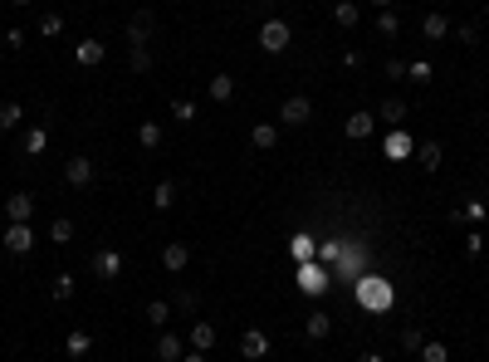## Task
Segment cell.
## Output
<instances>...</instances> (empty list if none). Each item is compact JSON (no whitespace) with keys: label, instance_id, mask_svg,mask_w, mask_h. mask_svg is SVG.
<instances>
[{"label":"cell","instance_id":"obj_14","mask_svg":"<svg viewBox=\"0 0 489 362\" xmlns=\"http://www.w3.org/2000/svg\"><path fill=\"white\" fill-rule=\"evenodd\" d=\"M333 20H338V25H343V30H352V25H357V20H362V10H357V6H352V0H338V6H333Z\"/></svg>","mask_w":489,"mask_h":362},{"label":"cell","instance_id":"obj_36","mask_svg":"<svg viewBox=\"0 0 489 362\" xmlns=\"http://www.w3.org/2000/svg\"><path fill=\"white\" fill-rule=\"evenodd\" d=\"M421 343H426V338H421L416 328H406V333H401V348H411V352H421Z\"/></svg>","mask_w":489,"mask_h":362},{"label":"cell","instance_id":"obj_5","mask_svg":"<svg viewBox=\"0 0 489 362\" xmlns=\"http://www.w3.org/2000/svg\"><path fill=\"white\" fill-rule=\"evenodd\" d=\"M93 274H98V279H118V274H123V254H118V250H98V254H93Z\"/></svg>","mask_w":489,"mask_h":362},{"label":"cell","instance_id":"obj_2","mask_svg":"<svg viewBox=\"0 0 489 362\" xmlns=\"http://www.w3.org/2000/svg\"><path fill=\"white\" fill-rule=\"evenodd\" d=\"M357 299H362V303L372 308V314H382V308L392 303V284H387V279H362Z\"/></svg>","mask_w":489,"mask_h":362},{"label":"cell","instance_id":"obj_4","mask_svg":"<svg viewBox=\"0 0 489 362\" xmlns=\"http://www.w3.org/2000/svg\"><path fill=\"white\" fill-rule=\"evenodd\" d=\"M279 118H284V128H303V123L313 118V103H308V98H289L284 108H279Z\"/></svg>","mask_w":489,"mask_h":362},{"label":"cell","instance_id":"obj_8","mask_svg":"<svg viewBox=\"0 0 489 362\" xmlns=\"http://www.w3.org/2000/svg\"><path fill=\"white\" fill-rule=\"evenodd\" d=\"M6 216H10V221H30V216H34V196H30V191H15V196L6 201Z\"/></svg>","mask_w":489,"mask_h":362},{"label":"cell","instance_id":"obj_35","mask_svg":"<svg viewBox=\"0 0 489 362\" xmlns=\"http://www.w3.org/2000/svg\"><path fill=\"white\" fill-rule=\"evenodd\" d=\"M177 308H181V314H196V294L181 289V294H177Z\"/></svg>","mask_w":489,"mask_h":362},{"label":"cell","instance_id":"obj_21","mask_svg":"<svg viewBox=\"0 0 489 362\" xmlns=\"http://www.w3.org/2000/svg\"><path fill=\"white\" fill-rule=\"evenodd\" d=\"M397 30H401V20H397L392 10H382V15H377V34H382V39H397Z\"/></svg>","mask_w":489,"mask_h":362},{"label":"cell","instance_id":"obj_40","mask_svg":"<svg viewBox=\"0 0 489 362\" xmlns=\"http://www.w3.org/2000/svg\"><path fill=\"white\" fill-rule=\"evenodd\" d=\"M186 362H201V352H191V357H186Z\"/></svg>","mask_w":489,"mask_h":362},{"label":"cell","instance_id":"obj_25","mask_svg":"<svg viewBox=\"0 0 489 362\" xmlns=\"http://www.w3.org/2000/svg\"><path fill=\"white\" fill-rule=\"evenodd\" d=\"M421 167H430V172L441 167V142H421Z\"/></svg>","mask_w":489,"mask_h":362},{"label":"cell","instance_id":"obj_38","mask_svg":"<svg viewBox=\"0 0 489 362\" xmlns=\"http://www.w3.org/2000/svg\"><path fill=\"white\" fill-rule=\"evenodd\" d=\"M357 362H382V352H362V357H357Z\"/></svg>","mask_w":489,"mask_h":362},{"label":"cell","instance_id":"obj_11","mask_svg":"<svg viewBox=\"0 0 489 362\" xmlns=\"http://www.w3.org/2000/svg\"><path fill=\"white\" fill-rule=\"evenodd\" d=\"M186 260H191L186 245H167V250H161V265H167L172 274H181V270H186Z\"/></svg>","mask_w":489,"mask_h":362},{"label":"cell","instance_id":"obj_30","mask_svg":"<svg viewBox=\"0 0 489 362\" xmlns=\"http://www.w3.org/2000/svg\"><path fill=\"white\" fill-rule=\"evenodd\" d=\"M406 79H416V83H430V64H426V59H411V64H406Z\"/></svg>","mask_w":489,"mask_h":362},{"label":"cell","instance_id":"obj_34","mask_svg":"<svg viewBox=\"0 0 489 362\" xmlns=\"http://www.w3.org/2000/svg\"><path fill=\"white\" fill-rule=\"evenodd\" d=\"M64 348H69V357H83V352H88V333H69Z\"/></svg>","mask_w":489,"mask_h":362},{"label":"cell","instance_id":"obj_24","mask_svg":"<svg viewBox=\"0 0 489 362\" xmlns=\"http://www.w3.org/2000/svg\"><path fill=\"white\" fill-rule=\"evenodd\" d=\"M401 118H406V103L401 98H387L382 103V123H401Z\"/></svg>","mask_w":489,"mask_h":362},{"label":"cell","instance_id":"obj_3","mask_svg":"<svg viewBox=\"0 0 489 362\" xmlns=\"http://www.w3.org/2000/svg\"><path fill=\"white\" fill-rule=\"evenodd\" d=\"M64 181H69L74 191H88V186H93V162H88V157H69V162H64Z\"/></svg>","mask_w":489,"mask_h":362},{"label":"cell","instance_id":"obj_20","mask_svg":"<svg viewBox=\"0 0 489 362\" xmlns=\"http://www.w3.org/2000/svg\"><path fill=\"white\" fill-rule=\"evenodd\" d=\"M348 137H372V113H352L348 118Z\"/></svg>","mask_w":489,"mask_h":362},{"label":"cell","instance_id":"obj_37","mask_svg":"<svg viewBox=\"0 0 489 362\" xmlns=\"http://www.w3.org/2000/svg\"><path fill=\"white\" fill-rule=\"evenodd\" d=\"M172 113H177L181 123H191V118H196V103H177V108H172Z\"/></svg>","mask_w":489,"mask_h":362},{"label":"cell","instance_id":"obj_13","mask_svg":"<svg viewBox=\"0 0 489 362\" xmlns=\"http://www.w3.org/2000/svg\"><path fill=\"white\" fill-rule=\"evenodd\" d=\"M250 142H255L259 152H269V147H275V142H279V128H275V123H259V128L250 132Z\"/></svg>","mask_w":489,"mask_h":362},{"label":"cell","instance_id":"obj_31","mask_svg":"<svg viewBox=\"0 0 489 362\" xmlns=\"http://www.w3.org/2000/svg\"><path fill=\"white\" fill-rule=\"evenodd\" d=\"M328 328H333L328 314H308V333H313V338H328Z\"/></svg>","mask_w":489,"mask_h":362},{"label":"cell","instance_id":"obj_26","mask_svg":"<svg viewBox=\"0 0 489 362\" xmlns=\"http://www.w3.org/2000/svg\"><path fill=\"white\" fill-rule=\"evenodd\" d=\"M128 64H132V74H147V69H152V54H147V44H132V59H128Z\"/></svg>","mask_w":489,"mask_h":362},{"label":"cell","instance_id":"obj_15","mask_svg":"<svg viewBox=\"0 0 489 362\" xmlns=\"http://www.w3.org/2000/svg\"><path fill=\"white\" fill-rule=\"evenodd\" d=\"M446 30H450L446 15H426V20H421V34H426V39H446Z\"/></svg>","mask_w":489,"mask_h":362},{"label":"cell","instance_id":"obj_17","mask_svg":"<svg viewBox=\"0 0 489 362\" xmlns=\"http://www.w3.org/2000/svg\"><path fill=\"white\" fill-rule=\"evenodd\" d=\"M191 343H196V352H210V348H215V328H210V323H196V328H191Z\"/></svg>","mask_w":489,"mask_h":362},{"label":"cell","instance_id":"obj_28","mask_svg":"<svg viewBox=\"0 0 489 362\" xmlns=\"http://www.w3.org/2000/svg\"><path fill=\"white\" fill-rule=\"evenodd\" d=\"M34 30H39L44 39H54V34H64V20H59V15H44V20H39Z\"/></svg>","mask_w":489,"mask_h":362},{"label":"cell","instance_id":"obj_18","mask_svg":"<svg viewBox=\"0 0 489 362\" xmlns=\"http://www.w3.org/2000/svg\"><path fill=\"white\" fill-rule=\"evenodd\" d=\"M157 357H161V362H177V357H181V343H177L172 333H161V338H157Z\"/></svg>","mask_w":489,"mask_h":362},{"label":"cell","instance_id":"obj_29","mask_svg":"<svg viewBox=\"0 0 489 362\" xmlns=\"http://www.w3.org/2000/svg\"><path fill=\"white\" fill-rule=\"evenodd\" d=\"M152 201H157V205H161V211H167V205H172V201H177V186H172V181H161V186H157V191H152Z\"/></svg>","mask_w":489,"mask_h":362},{"label":"cell","instance_id":"obj_10","mask_svg":"<svg viewBox=\"0 0 489 362\" xmlns=\"http://www.w3.org/2000/svg\"><path fill=\"white\" fill-rule=\"evenodd\" d=\"M74 59H79V64H88V69H93V64H103V39H83V44L74 49Z\"/></svg>","mask_w":489,"mask_h":362},{"label":"cell","instance_id":"obj_41","mask_svg":"<svg viewBox=\"0 0 489 362\" xmlns=\"http://www.w3.org/2000/svg\"><path fill=\"white\" fill-rule=\"evenodd\" d=\"M15 6H30V0H15Z\"/></svg>","mask_w":489,"mask_h":362},{"label":"cell","instance_id":"obj_27","mask_svg":"<svg viewBox=\"0 0 489 362\" xmlns=\"http://www.w3.org/2000/svg\"><path fill=\"white\" fill-rule=\"evenodd\" d=\"M44 142H49V137H44V128H30V132H25V152H30V157H39Z\"/></svg>","mask_w":489,"mask_h":362},{"label":"cell","instance_id":"obj_7","mask_svg":"<svg viewBox=\"0 0 489 362\" xmlns=\"http://www.w3.org/2000/svg\"><path fill=\"white\" fill-rule=\"evenodd\" d=\"M152 25H157L152 10H137V15L128 20V39H132V44H147V39H152Z\"/></svg>","mask_w":489,"mask_h":362},{"label":"cell","instance_id":"obj_6","mask_svg":"<svg viewBox=\"0 0 489 362\" xmlns=\"http://www.w3.org/2000/svg\"><path fill=\"white\" fill-rule=\"evenodd\" d=\"M6 245H10L15 254H30V245H34V230H30V221H10V230H6Z\"/></svg>","mask_w":489,"mask_h":362},{"label":"cell","instance_id":"obj_22","mask_svg":"<svg viewBox=\"0 0 489 362\" xmlns=\"http://www.w3.org/2000/svg\"><path fill=\"white\" fill-rule=\"evenodd\" d=\"M406 152H411V137H406V132L397 128V132L387 137V157H406Z\"/></svg>","mask_w":489,"mask_h":362},{"label":"cell","instance_id":"obj_1","mask_svg":"<svg viewBox=\"0 0 489 362\" xmlns=\"http://www.w3.org/2000/svg\"><path fill=\"white\" fill-rule=\"evenodd\" d=\"M289 39H294V30H289L284 20H264V25H259V49H269V54L289 49Z\"/></svg>","mask_w":489,"mask_h":362},{"label":"cell","instance_id":"obj_16","mask_svg":"<svg viewBox=\"0 0 489 362\" xmlns=\"http://www.w3.org/2000/svg\"><path fill=\"white\" fill-rule=\"evenodd\" d=\"M137 142H142L147 152H157V147H161V123H142V128H137Z\"/></svg>","mask_w":489,"mask_h":362},{"label":"cell","instance_id":"obj_19","mask_svg":"<svg viewBox=\"0 0 489 362\" xmlns=\"http://www.w3.org/2000/svg\"><path fill=\"white\" fill-rule=\"evenodd\" d=\"M167 319H172V303H167V299H152V303H147V323H157V328H161Z\"/></svg>","mask_w":489,"mask_h":362},{"label":"cell","instance_id":"obj_9","mask_svg":"<svg viewBox=\"0 0 489 362\" xmlns=\"http://www.w3.org/2000/svg\"><path fill=\"white\" fill-rule=\"evenodd\" d=\"M240 352H245V357H264V352H269V338H264L259 328H250V333L240 338Z\"/></svg>","mask_w":489,"mask_h":362},{"label":"cell","instance_id":"obj_23","mask_svg":"<svg viewBox=\"0 0 489 362\" xmlns=\"http://www.w3.org/2000/svg\"><path fill=\"white\" fill-rule=\"evenodd\" d=\"M421 362H450V348L446 343H421Z\"/></svg>","mask_w":489,"mask_h":362},{"label":"cell","instance_id":"obj_12","mask_svg":"<svg viewBox=\"0 0 489 362\" xmlns=\"http://www.w3.org/2000/svg\"><path fill=\"white\" fill-rule=\"evenodd\" d=\"M210 98H215V103H230V98H235V79H230V74H215V79H210Z\"/></svg>","mask_w":489,"mask_h":362},{"label":"cell","instance_id":"obj_39","mask_svg":"<svg viewBox=\"0 0 489 362\" xmlns=\"http://www.w3.org/2000/svg\"><path fill=\"white\" fill-rule=\"evenodd\" d=\"M372 6H377V10H387V6H392V0H372Z\"/></svg>","mask_w":489,"mask_h":362},{"label":"cell","instance_id":"obj_32","mask_svg":"<svg viewBox=\"0 0 489 362\" xmlns=\"http://www.w3.org/2000/svg\"><path fill=\"white\" fill-rule=\"evenodd\" d=\"M49 240H59V245L74 240V221H54V225H49Z\"/></svg>","mask_w":489,"mask_h":362},{"label":"cell","instance_id":"obj_33","mask_svg":"<svg viewBox=\"0 0 489 362\" xmlns=\"http://www.w3.org/2000/svg\"><path fill=\"white\" fill-rule=\"evenodd\" d=\"M20 123V103H0V128H15Z\"/></svg>","mask_w":489,"mask_h":362}]
</instances>
